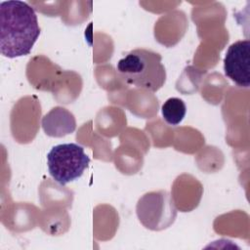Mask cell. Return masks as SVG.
Instances as JSON below:
<instances>
[{
    "label": "cell",
    "mask_w": 250,
    "mask_h": 250,
    "mask_svg": "<svg viewBox=\"0 0 250 250\" xmlns=\"http://www.w3.org/2000/svg\"><path fill=\"white\" fill-rule=\"evenodd\" d=\"M41 29L34 9L23 1L0 3V52L14 59L28 55Z\"/></svg>",
    "instance_id": "obj_1"
},
{
    "label": "cell",
    "mask_w": 250,
    "mask_h": 250,
    "mask_svg": "<svg viewBox=\"0 0 250 250\" xmlns=\"http://www.w3.org/2000/svg\"><path fill=\"white\" fill-rule=\"evenodd\" d=\"M161 55L147 49H135L117 62L121 78L128 84L150 92L158 91L166 81Z\"/></svg>",
    "instance_id": "obj_2"
},
{
    "label": "cell",
    "mask_w": 250,
    "mask_h": 250,
    "mask_svg": "<svg viewBox=\"0 0 250 250\" xmlns=\"http://www.w3.org/2000/svg\"><path fill=\"white\" fill-rule=\"evenodd\" d=\"M47 164L52 178L61 186H64L83 175L90 164V157L78 144H60L48 152Z\"/></svg>",
    "instance_id": "obj_3"
},
{
    "label": "cell",
    "mask_w": 250,
    "mask_h": 250,
    "mask_svg": "<svg viewBox=\"0 0 250 250\" xmlns=\"http://www.w3.org/2000/svg\"><path fill=\"white\" fill-rule=\"evenodd\" d=\"M141 224L154 231L169 228L176 220L177 208L171 193L167 190H153L141 196L136 205Z\"/></svg>",
    "instance_id": "obj_4"
},
{
    "label": "cell",
    "mask_w": 250,
    "mask_h": 250,
    "mask_svg": "<svg viewBox=\"0 0 250 250\" xmlns=\"http://www.w3.org/2000/svg\"><path fill=\"white\" fill-rule=\"evenodd\" d=\"M224 72L237 86H250V41L238 40L232 43L224 58Z\"/></svg>",
    "instance_id": "obj_5"
},
{
    "label": "cell",
    "mask_w": 250,
    "mask_h": 250,
    "mask_svg": "<svg viewBox=\"0 0 250 250\" xmlns=\"http://www.w3.org/2000/svg\"><path fill=\"white\" fill-rule=\"evenodd\" d=\"M41 125L47 136L62 138L75 131L76 120L73 113L65 107L55 106L43 116Z\"/></svg>",
    "instance_id": "obj_6"
},
{
    "label": "cell",
    "mask_w": 250,
    "mask_h": 250,
    "mask_svg": "<svg viewBox=\"0 0 250 250\" xmlns=\"http://www.w3.org/2000/svg\"><path fill=\"white\" fill-rule=\"evenodd\" d=\"M161 113L166 123L177 126L183 121L187 113V106L182 99L176 97L169 98L162 104Z\"/></svg>",
    "instance_id": "obj_7"
}]
</instances>
